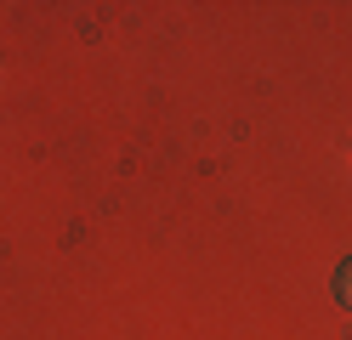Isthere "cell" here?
<instances>
[{"instance_id":"obj_1","label":"cell","mask_w":352,"mask_h":340,"mask_svg":"<svg viewBox=\"0 0 352 340\" xmlns=\"http://www.w3.org/2000/svg\"><path fill=\"white\" fill-rule=\"evenodd\" d=\"M336 295H341V306H352V256H346L341 272H336Z\"/></svg>"}]
</instances>
